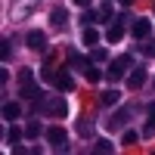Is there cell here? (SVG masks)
<instances>
[{"label":"cell","mask_w":155,"mask_h":155,"mask_svg":"<svg viewBox=\"0 0 155 155\" xmlns=\"http://www.w3.org/2000/svg\"><path fill=\"white\" fill-rule=\"evenodd\" d=\"M68 62H71V65H81V71H84V65H90V62L84 56H78V53H68Z\"/></svg>","instance_id":"21"},{"label":"cell","mask_w":155,"mask_h":155,"mask_svg":"<svg viewBox=\"0 0 155 155\" xmlns=\"http://www.w3.org/2000/svg\"><path fill=\"white\" fill-rule=\"evenodd\" d=\"M81 22H84V25H93V22H99V12H93V9H87L84 16H81Z\"/></svg>","instance_id":"20"},{"label":"cell","mask_w":155,"mask_h":155,"mask_svg":"<svg viewBox=\"0 0 155 155\" xmlns=\"http://www.w3.org/2000/svg\"><path fill=\"white\" fill-rule=\"evenodd\" d=\"M22 137H25V130H22V127H16V124H12L9 130H6V143H9V146H16V143H19Z\"/></svg>","instance_id":"14"},{"label":"cell","mask_w":155,"mask_h":155,"mask_svg":"<svg viewBox=\"0 0 155 155\" xmlns=\"http://www.w3.org/2000/svg\"><path fill=\"white\" fill-rule=\"evenodd\" d=\"M121 3H124V6H130V3H134V0H121Z\"/></svg>","instance_id":"30"},{"label":"cell","mask_w":155,"mask_h":155,"mask_svg":"<svg viewBox=\"0 0 155 155\" xmlns=\"http://www.w3.org/2000/svg\"><path fill=\"white\" fill-rule=\"evenodd\" d=\"M28 47L44 53V50H47V34L44 31H28Z\"/></svg>","instance_id":"10"},{"label":"cell","mask_w":155,"mask_h":155,"mask_svg":"<svg viewBox=\"0 0 155 155\" xmlns=\"http://www.w3.org/2000/svg\"><path fill=\"white\" fill-rule=\"evenodd\" d=\"M121 140H124L127 146H134L137 140H140V134H137V130H124V137H121Z\"/></svg>","instance_id":"22"},{"label":"cell","mask_w":155,"mask_h":155,"mask_svg":"<svg viewBox=\"0 0 155 155\" xmlns=\"http://www.w3.org/2000/svg\"><path fill=\"white\" fill-rule=\"evenodd\" d=\"M50 22H53V25H56V28H62V25H65V22H68V12H65V9H62V6H56L53 12H50Z\"/></svg>","instance_id":"12"},{"label":"cell","mask_w":155,"mask_h":155,"mask_svg":"<svg viewBox=\"0 0 155 155\" xmlns=\"http://www.w3.org/2000/svg\"><path fill=\"white\" fill-rule=\"evenodd\" d=\"M149 31H152V22H149V19H137V22H134V28H130L134 41H146Z\"/></svg>","instance_id":"6"},{"label":"cell","mask_w":155,"mask_h":155,"mask_svg":"<svg viewBox=\"0 0 155 155\" xmlns=\"http://www.w3.org/2000/svg\"><path fill=\"white\" fill-rule=\"evenodd\" d=\"M99 99H102V106H115V102H118V99H121V93H118V90H115V87H112V90H106V93H102Z\"/></svg>","instance_id":"15"},{"label":"cell","mask_w":155,"mask_h":155,"mask_svg":"<svg viewBox=\"0 0 155 155\" xmlns=\"http://www.w3.org/2000/svg\"><path fill=\"white\" fill-rule=\"evenodd\" d=\"M96 152H112V143L109 140H96Z\"/></svg>","instance_id":"23"},{"label":"cell","mask_w":155,"mask_h":155,"mask_svg":"<svg viewBox=\"0 0 155 155\" xmlns=\"http://www.w3.org/2000/svg\"><path fill=\"white\" fill-rule=\"evenodd\" d=\"M146 78H149V74H146V68H143V65H137L130 74H127V84H130V90H140V87L146 84Z\"/></svg>","instance_id":"8"},{"label":"cell","mask_w":155,"mask_h":155,"mask_svg":"<svg viewBox=\"0 0 155 155\" xmlns=\"http://www.w3.org/2000/svg\"><path fill=\"white\" fill-rule=\"evenodd\" d=\"M19 96L22 99H41V90L34 87V71L31 68L19 71Z\"/></svg>","instance_id":"1"},{"label":"cell","mask_w":155,"mask_h":155,"mask_svg":"<svg viewBox=\"0 0 155 155\" xmlns=\"http://www.w3.org/2000/svg\"><path fill=\"white\" fill-rule=\"evenodd\" d=\"M37 3H41V0H12V3H9V16L12 19H28L31 12L37 9Z\"/></svg>","instance_id":"2"},{"label":"cell","mask_w":155,"mask_h":155,"mask_svg":"<svg viewBox=\"0 0 155 155\" xmlns=\"http://www.w3.org/2000/svg\"><path fill=\"white\" fill-rule=\"evenodd\" d=\"M127 121H130V109H118L109 118V130H121V127H127Z\"/></svg>","instance_id":"5"},{"label":"cell","mask_w":155,"mask_h":155,"mask_svg":"<svg viewBox=\"0 0 155 155\" xmlns=\"http://www.w3.org/2000/svg\"><path fill=\"white\" fill-rule=\"evenodd\" d=\"M152 134H155V121H152V118H149V124H146V127H143V137H152Z\"/></svg>","instance_id":"25"},{"label":"cell","mask_w":155,"mask_h":155,"mask_svg":"<svg viewBox=\"0 0 155 155\" xmlns=\"http://www.w3.org/2000/svg\"><path fill=\"white\" fill-rule=\"evenodd\" d=\"M143 53H146V56H155V41H146V44H143Z\"/></svg>","instance_id":"24"},{"label":"cell","mask_w":155,"mask_h":155,"mask_svg":"<svg viewBox=\"0 0 155 155\" xmlns=\"http://www.w3.org/2000/svg\"><path fill=\"white\" fill-rule=\"evenodd\" d=\"M84 78H87L90 84H96L99 78H102V71H99V68H93V65H84Z\"/></svg>","instance_id":"18"},{"label":"cell","mask_w":155,"mask_h":155,"mask_svg":"<svg viewBox=\"0 0 155 155\" xmlns=\"http://www.w3.org/2000/svg\"><path fill=\"white\" fill-rule=\"evenodd\" d=\"M78 134H81V137H90V134H93V121H90V118H81V121H78Z\"/></svg>","instance_id":"17"},{"label":"cell","mask_w":155,"mask_h":155,"mask_svg":"<svg viewBox=\"0 0 155 155\" xmlns=\"http://www.w3.org/2000/svg\"><path fill=\"white\" fill-rule=\"evenodd\" d=\"M74 3H78V6H90V0H74Z\"/></svg>","instance_id":"28"},{"label":"cell","mask_w":155,"mask_h":155,"mask_svg":"<svg viewBox=\"0 0 155 155\" xmlns=\"http://www.w3.org/2000/svg\"><path fill=\"white\" fill-rule=\"evenodd\" d=\"M41 134H47L44 127H41V121H31L28 127H25V137H41Z\"/></svg>","instance_id":"19"},{"label":"cell","mask_w":155,"mask_h":155,"mask_svg":"<svg viewBox=\"0 0 155 155\" xmlns=\"http://www.w3.org/2000/svg\"><path fill=\"white\" fill-rule=\"evenodd\" d=\"M53 84H56L59 90H65V93H68V90L74 87V81H71V74H68L65 68H62V71H53Z\"/></svg>","instance_id":"9"},{"label":"cell","mask_w":155,"mask_h":155,"mask_svg":"<svg viewBox=\"0 0 155 155\" xmlns=\"http://www.w3.org/2000/svg\"><path fill=\"white\" fill-rule=\"evenodd\" d=\"M41 109H44L47 115H53V118H62V115L68 112V106H65V99H62V96H50V99H44Z\"/></svg>","instance_id":"4"},{"label":"cell","mask_w":155,"mask_h":155,"mask_svg":"<svg viewBox=\"0 0 155 155\" xmlns=\"http://www.w3.org/2000/svg\"><path fill=\"white\" fill-rule=\"evenodd\" d=\"M93 59H96V62H102V59H106V50L96 47V50H93Z\"/></svg>","instance_id":"26"},{"label":"cell","mask_w":155,"mask_h":155,"mask_svg":"<svg viewBox=\"0 0 155 155\" xmlns=\"http://www.w3.org/2000/svg\"><path fill=\"white\" fill-rule=\"evenodd\" d=\"M99 41V34H96V28H93V25H84V44L87 47H93Z\"/></svg>","instance_id":"16"},{"label":"cell","mask_w":155,"mask_h":155,"mask_svg":"<svg viewBox=\"0 0 155 155\" xmlns=\"http://www.w3.org/2000/svg\"><path fill=\"white\" fill-rule=\"evenodd\" d=\"M47 140H50V146H53V149H62V152L68 149V143H65L68 134H65V127H59V124L47 127Z\"/></svg>","instance_id":"3"},{"label":"cell","mask_w":155,"mask_h":155,"mask_svg":"<svg viewBox=\"0 0 155 155\" xmlns=\"http://www.w3.org/2000/svg\"><path fill=\"white\" fill-rule=\"evenodd\" d=\"M19 112H22V109H19V102H6V106H3V118H6V121H16V118H19Z\"/></svg>","instance_id":"13"},{"label":"cell","mask_w":155,"mask_h":155,"mask_svg":"<svg viewBox=\"0 0 155 155\" xmlns=\"http://www.w3.org/2000/svg\"><path fill=\"white\" fill-rule=\"evenodd\" d=\"M0 56H3V59H9V41H3V47H0Z\"/></svg>","instance_id":"27"},{"label":"cell","mask_w":155,"mask_h":155,"mask_svg":"<svg viewBox=\"0 0 155 155\" xmlns=\"http://www.w3.org/2000/svg\"><path fill=\"white\" fill-rule=\"evenodd\" d=\"M127 68H130V56H121V59H115V62H112V68H109V78H112V81H118V78H121Z\"/></svg>","instance_id":"7"},{"label":"cell","mask_w":155,"mask_h":155,"mask_svg":"<svg viewBox=\"0 0 155 155\" xmlns=\"http://www.w3.org/2000/svg\"><path fill=\"white\" fill-rule=\"evenodd\" d=\"M152 84H155V81H152Z\"/></svg>","instance_id":"31"},{"label":"cell","mask_w":155,"mask_h":155,"mask_svg":"<svg viewBox=\"0 0 155 155\" xmlns=\"http://www.w3.org/2000/svg\"><path fill=\"white\" fill-rule=\"evenodd\" d=\"M106 37H109V44H118V41H121V37H124V22H118V19H115V22H112V28H109V34H106Z\"/></svg>","instance_id":"11"},{"label":"cell","mask_w":155,"mask_h":155,"mask_svg":"<svg viewBox=\"0 0 155 155\" xmlns=\"http://www.w3.org/2000/svg\"><path fill=\"white\" fill-rule=\"evenodd\" d=\"M149 115H152V121H155V102H152V106H149Z\"/></svg>","instance_id":"29"}]
</instances>
